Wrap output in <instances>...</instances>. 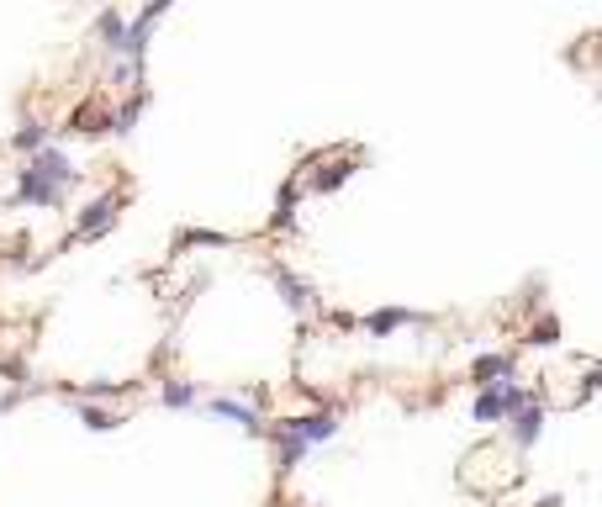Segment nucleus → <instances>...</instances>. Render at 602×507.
I'll list each match as a JSON object with an SVG mask.
<instances>
[{"instance_id":"nucleus-17","label":"nucleus","mask_w":602,"mask_h":507,"mask_svg":"<svg viewBox=\"0 0 602 507\" xmlns=\"http://www.w3.org/2000/svg\"><path fill=\"white\" fill-rule=\"evenodd\" d=\"M159 402H164V407H196V402H201V386H196V381H180V375H169V381L159 386Z\"/></svg>"},{"instance_id":"nucleus-13","label":"nucleus","mask_w":602,"mask_h":507,"mask_svg":"<svg viewBox=\"0 0 602 507\" xmlns=\"http://www.w3.org/2000/svg\"><path fill=\"white\" fill-rule=\"evenodd\" d=\"M96 32H101V53H106V59H117V48H122V37H127V16L117 6L101 11L96 16Z\"/></svg>"},{"instance_id":"nucleus-1","label":"nucleus","mask_w":602,"mask_h":507,"mask_svg":"<svg viewBox=\"0 0 602 507\" xmlns=\"http://www.w3.org/2000/svg\"><path fill=\"white\" fill-rule=\"evenodd\" d=\"M80 180L85 175L69 164L64 148H43V154H32L22 169H16V201H27V206H64V196Z\"/></svg>"},{"instance_id":"nucleus-9","label":"nucleus","mask_w":602,"mask_h":507,"mask_svg":"<svg viewBox=\"0 0 602 507\" xmlns=\"http://www.w3.org/2000/svg\"><path fill=\"white\" fill-rule=\"evenodd\" d=\"M206 412H212V418H228V423H238L249 439H259V434H265V418H259V412H254L249 402H243V397H212V402H206Z\"/></svg>"},{"instance_id":"nucleus-10","label":"nucleus","mask_w":602,"mask_h":507,"mask_svg":"<svg viewBox=\"0 0 602 507\" xmlns=\"http://www.w3.org/2000/svg\"><path fill=\"white\" fill-rule=\"evenodd\" d=\"M11 148H16V154H43V148H53V127L43 122V117H27L22 127H16V133H11Z\"/></svg>"},{"instance_id":"nucleus-7","label":"nucleus","mask_w":602,"mask_h":507,"mask_svg":"<svg viewBox=\"0 0 602 507\" xmlns=\"http://www.w3.org/2000/svg\"><path fill=\"white\" fill-rule=\"evenodd\" d=\"M507 375H518V354H513V349H486V354L470 360V381H476V391L507 381Z\"/></svg>"},{"instance_id":"nucleus-11","label":"nucleus","mask_w":602,"mask_h":507,"mask_svg":"<svg viewBox=\"0 0 602 507\" xmlns=\"http://www.w3.org/2000/svg\"><path fill=\"white\" fill-rule=\"evenodd\" d=\"M143 111H148V90H127L122 106H111V133L127 138V133H133V127L143 122Z\"/></svg>"},{"instance_id":"nucleus-20","label":"nucleus","mask_w":602,"mask_h":507,"mask_svg":"<svg viewBox=\"0 0 602 507\" xmlns=\"http://www.w3.org/2000/svg\"><path fill=\"white\" fill-rule=\"evenodd\" d=\"M539 507H566V497H544Z\"/></svg>"},{"instance_id":"nucleus-14","label":"nucleus","mask_w":602,"mask_h":507,"mask_svg":"<svg viewBox=\"0 0 602 507\" xmlns=\"http://www.w3.org/2000/svg\"><path fill=\"white\" fill-rule=\"evenodd\" d=\"M296 206H301V175H291L286 185H280V196H275V217H270V228H296Z\"/></svg>"},{"instance_id":"nucleus-19","label":"nucleus","mask_w":602,"mask_h":507,"mask_svg":"<svg viewBox=\"0 0 602 507\" xmlns=\"http://www.w3.org/2000/svg\"><path fill=\"white\" fill-rule=\"evenodd\" d=\"M196 243H201V249H228V233H212V228H191V233H180L175 238V249H196Z\"/></svg>"},{"instance_id":"nucleus-16","label":"nucleus","mask_w":602,"mask_h":507,"mask_svg":"<svg viewBox=\"0 0 602 507\" xmlns=\"http://www.w3.org/2000/svg\"><path fill=\"white\" fill-rule=\"evenodd\" d=\"M349 175H354V159H328V164L312 175V191H317V196H328V191H338V185H344Z\"/></svg>"},{"instance_id":"nucleus-5","label":"nucleus","mask_w":602,"mask_h":507,"mask_svg":"<svg viewBox=\"0 0 602 507\" xmlns=\"http://www.w3.org/2000/svg\"><path fill=\"white\" fill-rule=\"evenodd\" d=\"M265 275L280 286V296H286V307L296 312V317H307L312 307H317V291H312V280H301V275H291L286 265H280V259H270L265 265Z\"/></svg>"},{"instance_id":"nucleus-6","label":"nucleus","mask_w":602,"mask_h":507,"mask_svg":"<svg viewBox=\"0 0 602 507\" xmlns=\"http://www.w3.org/2000/svg\"><path fill=\"white\" fill-rule=\"evenodd\" d=\"M544 434V402H529V407H518V412H507V444L518 449H534Z\"/></svg>"},{"instance_id":"nucleus-15","label":"nucleus","mask_w":602,"mask_h":507,"mask_svg":"<svg viewBox=\"0 0 602 507\" xmlns=\"http://www.w3.org/2000/svg\"><path fill=\"white\" fill-rule=\"evenodd\" d=\"M69 133H85V138L111 133V111L106 106H80V111H74V122H69Z\"/></svg>"},{"instance_id":"nucleus-3","label":"nucleus","mask_w":602,"mask_h":507,"mask_svg":"<svg viewBox=\"0 0 602 507\" xmlns=\"http://www.w3.org/2000/svg\"><path fill=\"white\" fill-rule=\"evenodd\" d=\"M265 434H270L275 444L312 449V444H328V439L338 434V412L312 407V412H296V418H275V423H265Z\"/></svg>"},{"instance_id":"nucleus-12","label":"nucleus","mask_w":602,"mask_h":507,"mask_svg":"<svg viewBox=\"0 0 602 507\" xmlns=\"http://www.w3.org/2000/svg\"><path fill=\"white\" fill-rule=\"evenodd\" d=\"M74 418H80L90 434H117V428L127 423L122 412H111V407H101V402H74Z\"/></svg>"},{"instance_id":"nucleus-18","label":"nucleus","mask_w":602,"mask_h":507,"mask_svg":"<svg viewBox=\"0 0 602 507\" xmlns=\"http://www.w3.org/2000/svg\"><path fill=\"white\" fill-rule=\"evenodd\" d=\"M560 333H566V328H560V317H555V312H544L539 323L529 328V349H550V344H560Z\"/></svg>"},{"instance_id":"nucleus-8","label":"nucleus","mask_w":602,"mask_h":507,"mask_svg":"<svg viewBox=\"0 0 602 507\" xmlns=\"http://www.w3.org/2000/svg\"><path fill=\"white\" fill-rule=\"evenodd\" d=\"M407 323H428V312H412V307H375L365 317H354V328H365L370 338H386V333H397Z\"/></svg>"},{"instance_id":"nucleus-2","label":"nucleus","mask_w":602,"mask_h":507,"mask_svg":"<svg viewBox=\"0 0 602 507\" xmlns=\"http://www.w3.org/2000/svg\"><path fill=\"white\" fill-rule=\"evenodd\" d=\"M529 402H539V391L523 386L518 375H507V381L476 391V402H470V423H481V428L507 423V412H518V407H529Z\"/></svg>"},{"instance_id":"nucleus-4","label":"nucleus","mask_w":602,"mask_h":507,"mask_svg":"<svg viewBox=\"0 0 602 507\" xmlns=\"http://www.w3.org/2000/svg\"><path fill=\"white\" fill-rule=\"evenodd\" d=\"M122 191H101V196H90L80 206V217H74V238L90 243V238H106L111 228H117V217H122Z\"/></svg>"}]
</instances>
